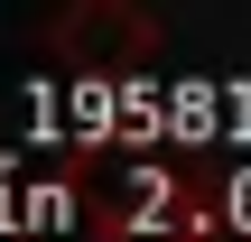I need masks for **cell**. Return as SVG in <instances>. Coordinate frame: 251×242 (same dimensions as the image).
<instances>
[{"mask_svg":"<svg viewBox=\"0 0 251 242\" xmlns=\"http://www.w3.org/2000/svg\"><path fill=\"white\" fill-rule=\"evenodd\" d=\"M47 47H56L65 75H140L149 47H158V19L140 0H75V9H56Z\"/></svg>","mask_w":251,"mask_h":242,"instance_id":"obj_1","label":"cell"}]
</instances>
